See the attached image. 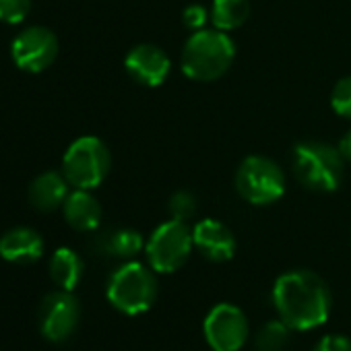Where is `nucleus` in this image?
Masks as SVG:
<instances>
[{
	"mask_svg": "<svg viewBox=\"0 0 351 351\" xmlns=\"http://www.w3.org/2000/svg\"><path fill=\"white\" fill-rule=\"evenodd\" d=\"M273 306L279 318L293 330H312L328 320L332 298L320 275L295 269L275 281Z\"/></svg>",
	"mask_w": 351,
	"mask_h": 351,
	"instance_id": "f257e3e1",
	"label": "nucleus"
},
{
	"mask_svg": "<svg viewBox=\"0 0 351 351\" xmlns=\"http://www.w3.org/2000/svg\"><path fill=\"white\" fill-rule=\"evenodd\" d=\"M236 58V44L221 29H199L182 48V73L193 81H215Z\"/></svg>",
	"mask_w": 351,
	"mask_h": 351,
	"instance_id": "f03ea898",
	"label": "nucleus"
},
{
	"mask_svg": "<svg viewBox=\"0 0 351 351\" xmlns=\"http://www.w3.org/2000/svg\"><path fill=\"white\" fill-rule=\"evenodd\" d=\"M291 163L298 180L316 193L337 191L345 173V159L339 149L320 141H306L295 145Z\"/></svg>",
	"mask_w": 351,
	"mask_h": 351,
	"instance_id": "7ed1b4c3",
	"label": "nucleus"
},
{
	"mask_svg": "<svg viewBox=\"0 0 351 351\" xmlns=\"http://www.w3.org/2000/svg\"><path fill=\"white\" fill-rule=\"evenodd\" d=\"M106 295L108 302L126 316L145 314L157 300L155 271L143 263L128 261L112 273Z\"/></svg>",
	"mask_w": 351,
	"mask_h": 351,
	"instance_id": "20e7f679",
	"label": "nucleus"
},
{
	"mask_svg": "<svg viewBox=\"0 0 351 351\" xmlns=\"http://www.w3.org/2000/svg\"><path fill=\"white\" fill-rule=\"evenodd\" d=\"M112 157L106 143L97 136L77 138L64 153L62 173L71 186L93 191L110 173Z\"/></svg>",
	"mask_w": 351,
	"mask_h": 351,
	"instance_id": "39448f33",
	"label": "nucleus"
},
{
	"mask_svg": "<svg viewBox=\"0 0 351 351\" xmlns=\"http://www.w3.org/2000/svg\"><path fill=\"white\" fill-rule=\"evenodd\" d=\"M195 248L193 230L186 221L169 219L155 228V232L145 242V254L149 267L155 273H176L186 265Z\"/></svg>",
	"mask_w": 351,
	"mask_h": 351,
	"instance_id": "423d86ee",
	"label": "nucleus"
},
{
	"mask_svg": "<svg viewBox=\"0 0 351 351\" xmlns=\"http://www.w3.org/2000/svg\"><path fill=\"white\" fill-rule=\"evenodd\" d=\"M236 191L250 205H271L285 193V176L273 159L250 155L236 171Z\"/></svg>",
	"mask_w": 351,
	"mask_h": 351,
	"instance_id": "0eeeda50",
	"label": "nucleus"
},
{
	"mask_svg": "<svg viewBox=\"0 0 351 351\" xmlns=\"http://www.w3.org/2000/svg\"><path fill=\"white\" fill-rule=\"evenodd\" d=\"M203 332L211 351H240L248 341L250 326L242 308L223 302L209 310Z\"/></svg>",
	"mask_w": 351,
	"mask_h": 351,
	"instance_id": "6e6552de",
	"label": "nucleus"
},
{
	"mask_svg": "<svg viewBox=\"0 0 351 351\" xmlns=\"http://www.w3.org/2000/svg\"><path fill=\"white\" fill-rule=\"evenodd\" d=\"M81 320V304L79 300L66 291L58 289L48 293L38 310L40 332L52 343H64L71 339Z\"/></svg>",
	"mask_w": 351,
	"mask_h": 351,
	"instance_id": "1a4fd4ad",
	"label": "nucleus"
},
{
	"mask_svg": "<svg viewBox=\"0 0 351 351\" xmlns=\"http://www.w3.org/2000/svg\"><path fill=\"white\" fill-rule=\"evenodd\" d=\"M11 54L19 69L27 73H42L58 56V38L48 27L32 25L13 40Z\"/></svg>",
	"mask_w": 351,
	"mask_h": 351,
	"instance_id": "9d476101",
	"label": "nucleus"
},
{
	"mask_svg": "<svg viewBox=\"0 0 351 351\" xmlns=\"http://www.w3.org/2000/svg\"><path fill=\"white\" fill-rule=\"evenodd\" d=\"M126 73L145 87H159L171 69L167 54L153 46V44H138L134 46L124 58Z\"/></svg>",
	"mask_w": 351,
	"mask_h": 351,
	"instance_id": "9b49d317",
	"label": "nucleus"
},
{
	"mask_svg": "<svg viewBox=\"0 0 351 351\" xmlns=\"http://www.w3.org/2000/svg\"><path fill=\"white\" fill-rule=\"evenodd\" d=\"M195 248L211 263H228L236 254L232 230L217 219H203L193 228Z\"/></svg>",
	"mask_w": 351,
	"mask_h": 351,
	"instance_id": "f8f14e48",
	"label": "nucleus"
},
{
	"mask_svg": "<svg viewBox=\"0 0 351 351\" xmlns=\"http://www.w3.org/2000/svg\"><path fill=\"white\" fill-rule=\"evenodd\" d=\"M44 254V238L32 228H13L0 238V256L15 265H32Z\"/></svg>",
	"mask_w": 351,
	"mask_h": 351,
	"instance_id": "ddd939ff",
	"label": "nucleus"
},
{
	"mask_svg": "<svg viewBox=\"0 0 351 351\" xmlns=\"http://www.w3.org/2000/svg\"><path fill=\"white\" fill-rule=\"evenodd\" d=\"M69 180L64 178L62 171H54L48 169L44 173H40L38 178L29 184L27 197L34 209L42 211V213H52L56 209H60L69 197Z\"/></svg>",
	"mask_w": 351,
	"mask_h": 351,
	"instance_id": "4468645a",
	"label": "nucleus"
},
{
	"mask_svg": "<svg viewBox=\"0 0 351 351\" xmlns=\"http://www.w3.org/2000/svg\"><path fill=\"white\" fill-rule=\"evenodd\" d=\"M62 213L66 223L77 232H93L101 223V205L91 195V191L75 189L69 193L62 205Z\"/></svg>",
	"mask_w": 351,
	"mask_h": 351,
	"instance_id": "2eb2a0df",
	"label": "nucleus"
},
{
	"mask_svg": "<svg viewBox=\"0 0 351 351\" xmlns=\"http://www.w3.org/2000/svg\"><path fill=\"white\" fill-rule=\"evenodd\" d=\"M48 271H50V279L56 283L58 289L73 291L81 283L85 265L73 248H58L50 258Z\"/></svg>",
	"mask_w": 351,
	"mask_h": 351,
	"instance_id": "dca6fc26",
	"label": "nucleus"
},
{
	"mask_svg": "<svg viewBox=\"0 0 351 351\" xmlns=\"http://www.w3.org/2000/svg\"><path fill=\"white\" fill-rule=\"evenodd\" d=\"M97 244H99V250L104 254L118 256V258H132L141 250H145L143 236L136 230H128V228H120V230L106 232L97 240Z\"/></svg>",
	"mask_w": 351,
	"mask_h": 351,
	"instance_id": "f3484780",
	"label": "nucleus"
},
{
	"mask_svg": "<svg viewBox=\"0 0 351 351\" xmlns=\"http://www.w3.org/2000/svg\"><path fill=\"white\" fill-rule=\"evenodd\" d=\"M250 17V0H213L211 21L215 29L232 32L242 27Z\"/></svg>",
	"mask_w": 351,
	"mask_h": 351,
	"instance_id": "a211bd4d",
	"label": "nucleus"
},
{
	"mask_svg": "<svg viewBox=\"0 0 351 351\" xmlns=\"http://www.w3.org/2000/svg\"><path fill=\"white\" fill-rule=\"evenodd\" d=\"M291 326L281 318L265 322L254 335V351H285L291 339Z\"/></svg>",
	"mask_w": 351,
	"mask_h": 351,
	"instance_id": "6ab92c4d",
	"label": "nucleus"
},
{
	"mask_svg": "<svg viewBox=\"0 0 351 351\" xmlns=\"http://www.w3.org/2000/svg\"><path fill=\"white\" fill-rule=\"evenodd\" d=\"M167 211H169L171 219L189 221L197 213V199L189 191H178L167 201Z\"/></svg>",
	"mask_w": 351,
	"mask_h": 351,
	"instance_id": "aec40b11",
	"label": "nucleus"
},
{
	"mask_svg": "<svg viewBox=\"0 0 351 351\" xmlns=\"http://www.w3.org/2000/svg\"><path fill=\"white\" fill-rule=\"evenodd\" d=\"M32 11V0H0V21L17 25Z\"/></svg>",
	"mask_w": 351,
	"mask_h": 351,
	"instance_id": "412c9836",
	"label": "nucleus"
},
{
	"mask_svg": "<svg viewBox=\"0 0 351 351\" xmlns=\"http://www.w3.org/2000/svg\"><path fill=\"white\" fill-rule=\"evenodd\" d=\"M330 106L339 116L351 118V75L343 77L335 85V89L330 93Z\"/></svg>",
	"mask_w": 351,
	"mask_h": 351,
	"instance_id": "4be33fe9",
	"label": "nucleus"
},
{
	"mask_svg": "<svg viewBox=\"0 0 351 351\" xmlns=\"http://www.w3.org/2000/svg\"><path fill=\"white\" fill-rule=\"evenodd\" d=\"M209 19H211V11H207L203 5H191V7H186L184 13H182L184 25H186L189 29H195V32L205 29V25H207Z\"/></svg>",
	"mask_w": 351,
	"mask_h": 351,
	"instance_id": "5701e85b",
	"label": "nucleus"
},
{
	"mask_svg": "<svg viewBox=\"0 0 351 351\" xmlns=\"http://www.w3.org/2000/svg\"><path fill=\"white\" fill-rule=\"evenodd\" d=\"M312 351H351V339L341 332H330L320 337Z\"/></svg>",
	"mask_w": 351,
	"mask_h": 351,
	"instance_id": "b1692460",
	"label": "nucleus"
},
{
	"mask_svg": "<svg viewBox=\"0 0 351 351\" xmlns=\"http://www.w3.org/2000/svg\"><path fill=\"white\" fill-rule=\"evenodd\" d=\"M339 153L343 155V159L345 161H351V130H347L345 134H343V138L339 141Z\"/></svg>",
	"mask_w": 351,
	"mask_h": 351,
	"instance_id": "393cba45",
	"label": "nucleus"
}]
</instances>
